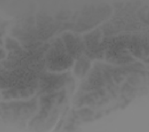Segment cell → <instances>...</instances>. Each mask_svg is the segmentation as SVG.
Segmentation results:
<instances>
[{
  "label": "cell",
  "mask_w": 149,
  "mask_h": 132,
  "mask_svg": "<svg viewBox=\"0 0 149 132\" xmlns=\"http://www.w3.org/2000/svg\"><path fill=\"white\" fill-rule=\"evenodd\" d=\"M54 48L50 50L47 58L49 67L57 71L66 69L71 66L73 60L66 53L62 41L59 39L54 43Z\"/></svg>",
  "instance_id": "cell-1"
},
{
  "label": "cell",
  "mask_w": 149,
  "mask_h": 132,
  "mask_svg": "<svg viewBox=\"0 0 149 132\" xmlns=\"http://www.w3.org/2000/svg\"><path fill=\"white\" fill-rule=\"evenodd\" d=\"M63 39L66 44V51L68 54L74 58L79 56L80 53L84 47L79 38L70 34H65L63 35Z\"/></svg>",
  "instance_id": "cell-2"
},
{
  "label": "cell",
  "mask_w": 149,
  "mask_h": 132,
  "mask_svg": "<svg viewBox=\"0 0 149 132\" xmlns=\"http://www.w3.org/2000/svg\"><path fill=\"white\" fill-rule=\"evenodd\" d=\"M90 67L89 60L84 56L80 57L77 62L74 72L78 78H81L86 75V73Z\"/></svg>",
  "instance_id": "cell-3"
},
{
  "label": "cell",
  "mask_w": 149,
  "mask_h": 132,
  "mask_svg": "<svg viewBox=\"0 0 149 132\" xmlns=\"http://www.w3.org/2000/svg\"><path fill=\"white\" fill-rule=\"evenodd\" d=\"M17 46H19L18 44L15 41L9 39L8 42L7 41V48L8 49H9V47H10V49H17L18 48Z\"/></svg>",
  "instance_id": "cell-4"
}]
</instances>
